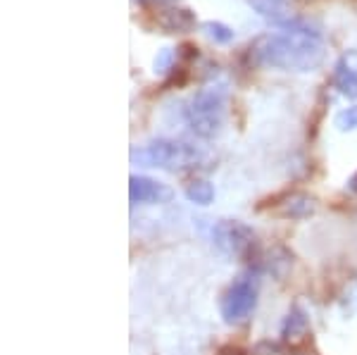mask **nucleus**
Wrapping results in <instances>:
<instances>
[{
	"label": "nucleus",
	"mask_w": 357,
	"mask_h": 355,
	"mask_svg": "<svg viewBox=\"0 0 357 355\" xmlns=\"http://www.w3.org/2000/svg\"><path fill=\"white\" fill-rule=\"evenodd\" d=\"M321 31H281L262 33L250 43V57L262 67L286 72H312L324 62Z\"/></svg>",
	"instance_id": "nucleus-1"
},
{
	"label": "nucleus",
	"mask_w": 357,
	"mask_h": 355,
	"mask_svg": "<svg viewBox=\"0 0 357 355\" xmlns=\"http://www.w3.org/2000/svg\"><path fill=\"white\" fill-rule=\"evenodd\" d=\"M174 57H176L174 48H162L153 60V72L155 74H169L172 70H174Z\"/></svg>",
	"instance_id": "nucleus-12"
},
{
	"label": "nucleus",
	"mask_w": 357,
	"mask_h": 355,
	"mask_svg": "<svg viewBox=\"0 0 357 355\" xmlns=\"http://www.w3.org/2000/svg\"><path fill=\"white\" fill-rule=\"evenodd\" d=\"M248 5H250V8L255 10L260 17L272 22L274 27L286 24L291 17H296L284 3H281V0H248Z\"/></svg>",
	"instance_id": "nucleus-9"
},
{
	"label": "nucleus",
	"mask_w": 357,
	"mask_h": 355,
	"mask_svg": "<svg viewBox=\"0 0 357 355\" xmlns=\"http://www.w3.org/2000/svg\"><path fill=\"white\" fill-rule=\"evenodd\" d=\"M257 305V284L250 274L234 279V284L222 296V317L229 324L243 322Z\"/></svg>",
	"instance_id": "nucleus-4"
},
{
	"label": "nucleus",
	"mask_w": 357,
	"mask_h": 355,
	"mask_svg": "<svg viewBox=\"0 0 357 355\" xmlns=\"http://www.w3.org/2000/svg\"><path fill=\"white\" fill-rule=\"evenodd\" d=\"M203 31H205L207 38H212V41L220 43V45L231 43L234 38H236L234 29L227 27V24H222V22H203Z\"/></svg>",
	"instance_id": "nucleus-11"
},
{
	"label": "nucleus",
	"mask_w": 357,
	"mask_h": 355,
	"mask_svg": "<svg viewBox=\"0 0 357 355\" xmlns=\"http://www.w3.org/2000/svg\"><path fill=\"white\" fill-rule=\"evenodd\" d=\"M333 86L348 98H357V50H348L333 67Z\"/></svg>",
	"instance_id": "nucleus-7"
},
{
	"label": "nucleus",
	"mask_w": 357,
	"mask_h": 355,
	"mask_svg": "<svg viewBox=\"0 0 357 355\" xmlns=\"http://www.w3.org/2000/svg\"><path fill=\"white\" fill-rule=\"evenodd\" d=\"M333 124L338 127V131H353L357 129V105L353 107H345L336 114V119H333Z\"/></svg>",
	"instance_id": "nucleus-13"
},
{
	"label": "nucleus",
	"mask_w": 357,
	"mask_h": 355,
	"mask_svg": "<svg viewBox=\"0 0 357 355\" xmlns=\"http://www.w3.org/2000/svg\"><path fill=\"white\" fill-rule=\"evenodd\" d=\"M178 50H181V55H186V57L198 55V48H195L193 43H181V45H178Z\"/></svg>",
	"instance_id": "nucleus-15"
},
{
	"label": "nucleus",
	"mask_w": 357,
	"mask_h": 355,
	"mask_svg": "<svg viewBox=\"0 0 357 355\" xmlns=\"http://www.w3.org/2000/svg\"><path fill=\"white\" fill-rule=\"evenodd\" d=\"M186 198L195 205H210L215 200V186L207 179H195L186 188Z\"/></svg>",
	"instance_id": "nucleus-10"
},
{
	"label": "nucleus",
	"mask_w": 357,
	"mask_h": 355,
	"mask_svg": "<svg viewBox=\"0 0 357 355\" xmlns=\"http://www.w3.org/2000/svg\"><path fill=\"white\" fill-rule=\"evenodd\" d=\"M158 24L162 27L167 33H186V31H193L198 20H195V15L186 8H169L158 15Z\"/></svg>",
	"instance_id": "nucleus-8"
},
{
	"label": "nucleus",
	"mask_w": 357,
	"mask_h": 355,
	"mask_svg": "<svg viewBox=\"0 0 357 355\" xmlns=\"http://www.w3.org/2000/svg\"><path fill=\"white\" fill-rule=\"evenodd\" d=\"M305 324H307V319H305V312L303 310H296L293 315H289V319H286L284 336H286V339H291V336H296L301 329H305Z\"/></svg>",
	"instance_id": "nucleus-14"
},
{
	"label": "nucleus",
	"mask_w": 357,
	"mask_h": 355,
	"mask_svg": "<svg viewBox=\"0 0 357 355\" xmlns=\"http://www.w3.org/2000/svg\"><path fill=\"white\" fill-rule=\"evenodd\" d=\"M350 188H353V191L357 193V174L353 176V179H350Z\"/></svg>",
	"instance_id": "nucleus-16"
},
{
	"label": "nucleus",
	"mask_w": 357,
	"mask_h": 355,
	"mask_svg": "<svg viewBox=\"0 0 357 355\" xmlns=\"http://www.w3.org/2000/svg\"><path fill=\"white\" fill-rule=\"evenodd\" d=\"M136 3H138V5H146V3H148V0H136Z\"/></svg>",
	"instance_id": "nucleus-17"
},
{
	"label": "nucleus",
	"mask_w": 357,
	"mask_h": 355,
	"mask_svg": "<svg viewBox=\"0 0 357 355\" xmlns=\"http://www.w3.org/2000/svg\"><path fill=\"white\" fill-rule=\"evenodd\" d=\"M212 241L224 253L241 255L252 241V232L241 222H220L217 227H212Z\"/></svg>",
	"instance_id": "nucleus-5"
},
{
	"label": "nucleus",
	"mask_w": 357,
	"mask_h": 355,
	"mask_svg": "<svg viewBox=\"0 0 357 355\" xmlns=\"http://www.w3.org/2000/svg\"><path fill=\"white\" fill-rule=\"evenodd\" d=\"M203 153L186 141L174 139H158L146 146L131 148V163L141 167H158V169H186L200 163Z\"/></svg>",
	"instance_id": "nucleus-3"
},
{
	"label": "nucleus",
	"mask_w": 357,
	"mask_h": 355,
	"mask_svg": "<svg viewBox=\"0 0 357 355\" xmlns=\"http://www.w3.org/2000/svg\"><path fill=\"white\" fill-rule=\"evenodd\" d=\"M174 191L169 186L162 184L151 176H131L129 179V198L134 205H160L169 203Z\"/></svg>",
	"instance_id": "nucleus-6"
},
{
	"label": "nucleus",
	"mask_w": 357,
	"mask_h": 355,
	"mask_svg": "<svg viewBox=\"0 0 357 355\" xmlns=\"http://www.w3.org/2000/svg\"><path fill=\"white\" fill-rule=\"evenodd\" d=\"M229 86L227 82H210L193 96L186 107V124L200 139H215L224 127Z\"/></svg>",
	"instance_id": "nucleus-2"
}]
</instances>
